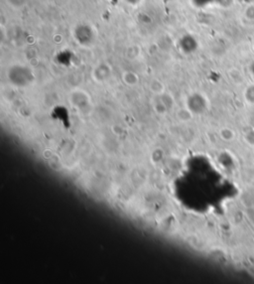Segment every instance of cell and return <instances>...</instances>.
I'll list each match as a JSON object with an SVG mask.
<instances>
[{
  "mask_svg": "<svg viewBox=\"0 0 254 284\" xmlns=\"http://www.w3.org/2000/svg\"><path fill=\"white\" fill-rule=\"evenodd\" d=\"M74 38L80 45H90L95 39V32L93 28L87 24H80L74 29Z\"/></svg>",
  "mask_w": 254,
  "mask_h": 284,
  "instance_id": "obj_1",
  "label": "cell"
},
{
  "mask_svg": "<svg viewBox=\"0 0 254 284\" xmlns=\"http://www.w3.org/2000/svg\"><path fill=\"white\" fill-rule=\"evenodd\" d=\"M179 47L184 53H192L194 52L198 47V41L196 38L190 34H186L182 36L179 40Z\"/></svg>",
  "mask_w": 254,
  "mask_h": 284,
  "instance_id": "obj_2",
  "label": "cell"
},
{
  "mask_svg": "<svg viewBox=\"0 0 254 284\" xmlns=\"http://www.w3.org/2000/svg\"><path fill=\"white\" fill-rule=\"evenodd\" d=\"M215 0H193V3L198 7H204L206 5H209L213 3Z\"/></svg>",
  "mask_w": 254,
  "mask_h": 284,
  "instance_id": "obj_3",
  "label": "cell"
},
{
  "mask_svg": "<svg viewBox=\"0 0 254 284\" xmlns=\"http://www.w3.org/2000/svg\"><path fill=\"white\" fill-rule=\"evenodd\" d=\"M125 2H127L129 5L136 6L141 2V0H125Z\"/></svg>",
  "mask_w": 254,
  "mask_h": 284,
  "instance_id": "obj_4",
  "label": "cell"
},
{
  "mask_svg": "<svg viewBox=\"0 0 254 284\" xmlns=\"http://www.w3.org/2000/svg\"><path fill=\"white\" fill-rule=\"evenodd\" d=\"M118 1H119V0H109V2L111 4H113V5H116L118 3Z\"/></svg>",
  "mask_w": 254,
  "mask_h": 284,
  "instance_id": "obj_5",
  "label": "cell"
}]
</instances>
